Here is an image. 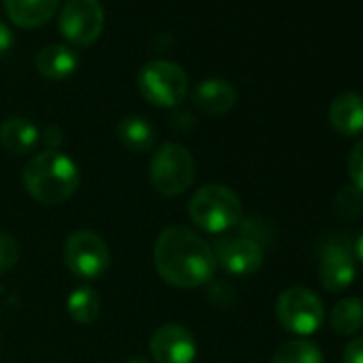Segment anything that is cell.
I'll return each instance as SVG.
<instances>
[{"mask_svg": "<svg viewBox=\"0 0 363 363\" xmlns=\"http://www.w3.org/2000/svg\"><path fill=\"white\" fill-rule=\"evenodd\" d=\"M154 265L160 278L177 289H195L216 274L214 248L189 227H167L154 244Z\"/></svg>", "mask_w": 363, "mask_h": 363, "instance_id": "6da1fadb", "label": "cell"}, {"mask_svg": "<svg viewBox=\"0 0 363 363\" xmlns=\"http://www.w3.org/2000/svg\"><path fill=\"white\" fill-rule=\"evenodd\" d=\"M22 179L35 201L43 206H60L75 195L79 186V169L67 154L45 150L26 162Z\"/></svg>", "mask_w": 363, "mask_h": 363, "instance_id": "7a4b0ae2", "label": "cell"}, {"mask_svg": "<svg viewBox=\"0 0 363 363\" xmlns=\"http://www.w3.org/2000/svg\"><path fill=\"white\" fill-rule=\"evenodd\" d=\"M189 216L208 233H225L242 220V199L225 184H208L191 197Z\"/></svg>", "mask_w": 363, "mask_h": 363, "instance_id": "3957f363", "label": "cell"}, {"mask_svg": "<svg viewBox=\"0 0 363 363\" xmlns=\"http://www.w3.org/2000/svg\"><path fill=\"white\" fill-rule=\"evenodd\" d=\"M195 158L179 143H162L150 160V182L164 197H177L195 182Z\"/></svg>", "mask_w": 363, "mask_h": 363, "instance_id": "277c9868", "label": "cell"}, {"mask_svg": "<svg viewBox=\"0 0 363 363\" xmlns=\"http://www.w3.org/2000/svg\"><path fill=\"white\" fill-rule=\"evenodd\" d=\"M137 88L156 107H175L189 94V77L171 60H150L139 69Z\"/></svg>", "mask_w": 363, "mask_h": 363, "instance_id": "5b68a950", "label": "cell"}, {"mask_svg": "<svg viewBox=\"0 0 363 363\" xmlns=\"http://www.w3.org/2000/svg\"><path fill=\"white\" fill-rule=\"evenodd\" d=\"M276 316L286 331L303 337L318 331L325 320V306L314 291L306 286H291L278 295Z\"/></svg>", "mask_w": 363, "mask_h": 363, "instance_id": "8992f818", "label": "cell"}, {"mask_svg": "<svg viewBox=\"0 0 363 363\" xmlns=\"http://www.w3.org/2000/svg\"><path fill=\"white\" fill-rule=\"evenodd\" d=\"M354 276H357L354 246L350 244L348 235L333 233L320 246L318 280H320L325 291L342 293V291H346L354 282Z\"/></svg>", "mask_w": 363, "mask_h": 363, "instance_id": "52a82bcc", "label": "cell"}, {"mask_svg": "<svg viewBox=\"0 0 363 363\" xmlns=\"http://www.w3.org/2000/svg\"><path fill=\"white\" fill-rule=\"evenodd\" d=\"M65 263L82 280H96L109 269V248L94 231H75L65 244Z\"/></svg>", "mask_w": 363, "mask_h": 363, "instance_id": "ba28073f", "label": "cell"}, {"mask_svg": "<svg viewBox=\"0 0 363 363\" xmlns=\"http://www.w3.org/2000/svg\"><path fill=\"white\" fill-rule=\"evenodd\" d=\"M58 28L73 45H92L105 28V11L99 0H67L58 16Z\"/></svg>", "mask_w": 363, "mask_h": 363, "instance_id": "9c48e42d", "label": "cell"}, {"mask_svg": "<svg viewBox=\"0 0 363 363\" xmlns=\"http://www.w3.org/2000/svg\"><path fill=\"white\" fill-rule=\"evenodd\" d=\"M150 354L154 363H193L197 357L195 335L184 325L167 323L154 331Z\"/></svg>", "mask_w": 363, "mask_h": 363, "instance_id": "30bf717a", "label": "cell"}, {"mask_svg": "<svg viewBox=\"0 0 363 363\" xmlns=\"http://www.w3.org/2000/svg\"><path fill=\"white\" fill-rule=\"evenodd\" d=\"M216 261L231 276H252L263 267V246L252 238H225L214 248Z\"/></svg>", "mask_w": 363, "mask_h": 363, "instance_id": "8fae6325", "label": "cell"}, {"mask_svg": "<svg viewBox=\"0 0 363 363\" xmlns=\"http://www.w3.org/2000/svg\"><path fill=\"white\" fill-rule=\"evenodd\" d=\"M193 103L208 116H223L238 103V90L223 77H208L193 90Z\"/></svg>", "mask_w": 363, "mask_h": 363, "instance_id": "7c38bea8", "label": "cell"}, {"mask_svg": "<svg viewBox=\"0 0 363 363\" xmlns=\"http://www.w3.org/2000/svg\"><path fill=\"white\" fill-rule=\"evenodd\" d=\"M329 124L342 137L363 133V96L359 92H342L329 105Z\"/></svg>", "mask_w": 363, "mask_h": 363, "instance_id": "4fadbf2b", "label": "cell"}, {"mask_svg": "<svg viewBox=\"0 0 363 363\" xmlns=\"http://www.w3.org/2000/svg\"><path fill=\"white\" fill-rule=\"evenodd\" d=\"M79 67V56L73 48L65 43H52L45 45L37 54V71L52 82H62L71 77Z\"/></svg>", "mask_w": 363, "mask_h": 363, "instance_id": "5bb4252c", "label": "cell"}, {"mask_svg": "<svg viewBox=\"0 0 363 363\" xmlns=\"http://www.w3.org/2000/svg\"><path fill=\"white\" fill-rule=\"evenodd\" d=\"M60 0H5V11L13 24L37 28L48 24L58 11Z\"/></svg>", "mask_w": 363, "mask_h": 363, "instance_id": "9a60e30c", "label": "cell"}, {"mask_svg": "<svg viewBox=\"0 0 363 363\" xmlns=\"http://www.w3.org/2000/svg\"><path fill=\"white\" fill-rule=\"evenodd\" d=\"M41 141V130L28 118L16 116L0 126V145L11 154H28Z\"/></svg>", "mask_w": 363, "mask_h": 363, "instance_id": "2e32d148", "label": "cell"}, {"mask_svg": "<svg viewBox=\"0 0 363 363\" xmlns=\"http://www.w3.org/2000/svg\"><path fill=\"white\" fill-rule=\"evenodd\" d=\"M118 139L130 152H150L156 143L154 126L141 116H126L118 122Z\"/></svg>", "mask_w": 363, "mask_h": 363, "instance_id": "e0dca14e", "label": "cell"}, {"mask_svg": "<svg viewBox=\"0 0 363 363\" xmlns=\"http://www.w3.org/2000/svg\"><path fill=\"white\" fill-rule=\"evenodd\" d=\"M329 325L337 335H354L363 329V299L344 297L329 312Z\"/></svg>", "mask_w": 363, "mask_h": 363, "instance_id": "ac0fdd59", "label": "cell"}, {"mask_svg": "<svg viewBox=\"0 0 363 363\" xmlns=\"http://www.w3.org/2000/svg\"><path fill=\"white\" fill-rule=\"evenodd\" d=\"M69 316L79 325H90L99 318L101 312V297L92 286H79L75 289L67 299Z\"/></svg>", "mask_w": 363, "mask_h": 363, "instance_id": "d6986e66", "label": "cell"}, {"mask_svg": "<svg viewBox=\"0 0 363 363\" xmlns=\"http://www.w3.org/2000/svg\"><path fill=\"white\" fill-rule=\"evenodd\" d=\"M272 363H325L323 350L312 340H291L276 348Z\"/></svg>", "mask_w": 363, "mask_h": 363, "instance_id": "ffe728a7", "label": "cell"}, {"mask_svg": "<svg viewBox=\"0 0 363 363\" xmlns=\"http://www.w3.org/2000/svg\"><path fill=\"white\" fill-rule=\"evenodd\" d=\"M333 214L344 220H357L363 214V193L357 186H342L335 195H333Z\"/></svg>", "mask_w": 363, "mask_h": 363, "instance_id": "44dd1931", "label": "cell"}, {"mask_svg": "<svg viewBox=\"0 0 363 363\" xmlns=\"http://www.w3.org/2000/svg\"><path fill=\"white\" fill-rule=\"evenodd\" d=\"M20 259V246L9 233H0V274L9 272Z\"/></svg>", "mask_w": 363, "mask_h": 363, "instance_id": "7402d4cb", "label": "cell"}, {"mask_svg": "<svg viewBox=\"0 0 363 363\" xmlns=\"http://www.w3.org/2000/svg\"><path fill=\"white\" fill-rule=\"evenodd\" d=\"M348 177L352 186L363 193V139H359L348 154Z\"/></svg>", "mask_w": 363, "mask_h": 363, "instance_id": "603a6c76", "label": "cell"}, {"mask_svg": "<svg viewBox=\"0 0 363 363\" xmlns=\"http://www.w3.org/2000/svg\"><path fill=\"white\" fill-rule=\"evenodd\" d=\"M342 363H363V335L352 337L342 352Z\"/></svg>", "mask_w": 363, "mask_h": 363, "instance_id": "cb8c5ba5", "label": "cell"}, {"mask_svg": "<svg viewBox=\"0 0 363 363\" xmlns=\"http://www.w3.org/2000/svg\"><path fill=\"white\" fill-rule=\"evenodd\" d=\"M11 45H13V33L3 20H0V56H5L11 50Z\"/></svg>", "mask_w": 363, "mask_h": 363, "instance_id": "d4e9b609", "label": "cell"}, {"mask_svg": "<svg viewBox=\"0 0 363 363\" xmlns=\"http://www.w3.org/2000/svg\"><path fill=\"white\" fill-rule=\"evenodd\" d=\"M41 139L48 143V150H56V147L62 143V133H60L58 126H48V128H45V135H43Z\"/></svg>", "mask_w": 363, "mask_h": 363, "instance_id": "484cf974", "label": "cell"}, {"mask_svg": "<svg viewBox=\"0 0 363 363\" xmlns=\"http://www.w3.org/2000/svg\"><path fill=\"white\" fill-rule=\"evenodd\" d=\"M354 259H359L361 263H363V233L357 238V242H354Z\"/></svg>", "mask_w": 363, "mask_h": 363, "instance_id": "4316f807", "label": "cell"}, {"mask_svg": "<svg viewBox=\"0 0 363 363\" xmlns=\"http://www.w3.org/2000/svg\"><path fill=\"white\" fill-rule=\"evenodd\" d=\"M126 363H152V361L145 359V357H133V359H128Z\"/></svg>", "mask_w": 363, "mask_h": 363, "instance_id": "83f0119b", "label": "cell"}]
</instances>
